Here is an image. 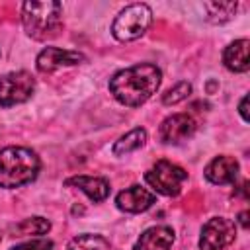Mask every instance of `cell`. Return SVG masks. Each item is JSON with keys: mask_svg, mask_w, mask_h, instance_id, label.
<instances>
[{"mask_svg": "<svg viewBox=\"0 0 250 250\" xmlns=\"http://www.w3.org/2000/svg\"><path fill=\"white\" fill-rule=\"evenodd\" d=\"M238 113H240V117H242V121L244 123H248V96H244L242 100H240V105H238Z\"/></svg>", "mask_w": 250, "mask_h": 250, "instance_id": "21", "label": "cell"}, {"mask_svg": "<svg viewBox=\"0 0 250 250\" xmlns=\"http://www.w3.org/2000/svg\"><path fill=\"white\" fill-rule=\"evenodd\" d=\"M236 227L227 217H213L201 227L199 248L201 250H223L234 242Z\"/></svg>", "mask_w": 250, "mask_h": 250, "instance_id": "7", "label": "cell"}, {"mask_svg": "<svg viewBox=\"0 0 250 250\" xmlns=\"http://www.w3.org/2000/svg\"><path fill=\"white\" fill-rule=\"evenodd\" d=\"M145 143H146V131L143 127H135L129 133H125L123 137H119L111 150L115 156H125V154L141 148Z\"/></svg>", "mask_w": 250, "mask_h": 250, "instance_id": "15", "label": "cell"}, {"mask_svg": "<svg viewBox=\"0 0 250 250\" xmlns=\"http://www.w3.org/2000/svg\"><path fill=\"white\" fill-rule=\"evenodd\" d=\"M0 240H2V232H0Z\"/></svg>", "mask_w": 250, "mask_h": 250, "instance_id": "23", "label": "cell"}, {"mask_svg": "<svg viewBox=\"0 0 250 250\" xmlns=\"http://www.w3.org/2000/svg\"><path fill=\"white\" fill-rule=\"evenodd\" d=\"M86 57L78 51H68V49H61V47H45L35 61V66L39 72L43 74H51L62 66H74L84 62Z\"/></svg>", "mask_w": 250, "mask_h": 250, "instance_id": "8", "label": "cell"}, {"mask_svg": "<svg viewBox=\"0 0 250 250\" xmlns=\"http://www.w3.org/2000/svg\"><path fill=\"white\" fill-rule=\"evenodd\" d=\"M145 180L156 193L174 197L182 191V186L188 180V172L170 160H158L146 170Z\"/></svg>", "mask_w": 250, "mask_h": 250, "instance_id": "5", "label": "cell"}, {"mask_svg": "<svg viewBox=\"0 0 250 250\" xmlns=\"http://www.w3.org/2000/svg\"><path fill=\"white\" fill-rule=\"evenodd\" d=\"M160 82V68L152 62H141L115 72L109 80V92L119 104L127 107H137L143 105L152 94H156Z\"/></svg>", "mask_w": 250, "mask_h": 250, "instance_id": "1", "label": "cell"}, {"mask_svg": "<svg viewBox=\"0 0 250 250\" xmlns=\"http://www.w3.org/2000/svg\"><path fill=\"white\" fill-rule=\"evenodd\" d=\"M64 186L78 188L94 203H100L109 195V182L104 178H96V176H72L64 182Z\"/></svg>", "mask_w": 250, "mask_h": 250, "instance_id": "13", "label": "cell"}, {"mask_svg": "<svg viewBox=\"0 0 250 250\" xmlns=\"http://www.w3.org/2000/svg\"><path fill=\"white\" fill-rule=\"evenodd\" d=\"M41 160L27 146H6L0 150V188L14 189L33 182L39 174Z\"/></svg>", "mask_w": 250, "mask_h": 250, "instance_id": "2", "label": "cell"}, {"mask_svg": "<svg viewBox=\"0 0 250 250\" xmlns=\"http://www.w3.org/2000/svg\"><path fill=\"white\" fill-rule=\"evenodd\" d=\"M10 250H53V240H49V238H33V240L21 242L18 246H12Z\"/></svg>", "mask_w": 250, "mask_h": 250, "instance_id": "20", "label": "cell"}, {"mask_svg": "<svg viewBox=\"0 0 250 250\" xmlns=\"http://www.w3.org/2000/svg\"><path fill=\"white\" fill-rule=\"evenodd\" d=\"M154 201H156V195L152 191H148L146 188L139 186V184H135V186L119 191L117 197H115L117 209L119 211H125V213H143Z\"/></svg>", "mask_w": 250, "mask_h": 250, "instance_id": "10", "label": "cell"}, {"mask_svg": "<svg viewBox=\"0 0 250 250\" xmlns=\"http://www.w3.org/2000/svg\"><path fill=\"white\" fill-rule=\"evenodd\" d=\"M238 160L227 154L215 156L207 166H205V178L211 184L217 186H225V184H232L238 176Z\"/></svg>", "mask_w": 250, "mask_h": 250, "instance_id": "11", "label": "cell"}, {"mask_svg": "<svg viewBox=\"0 0 250 250\" xmlns=\"http://www.w3.org/2000/svg\"><path fill=\"white\" fill-rule=\"evenodd\" d=\"M51 223L45 217H27L16 225H12V234L16 236H29V234H45L49 232Z\"/></svg>", "mask_w": 250, "mask_h": 250, "instance_id": "17", "label": "cell"}, {"mask_svg": "<svg viewBox=\"0 0 250 250\" xmlns=\"http://www.w3.org/2000/svg\"><path fill=\"white\" fill-rule=\"evenodd\" d=\"M238 223H240L242 229H248V211H242V213L238 215Z\"/></svg>", "mask_w": 250, "mask_h": 250, "instance_id": "22", "label": "cell"}, {"mask_svg": "<svg viewBox=\"0 0 250 250\" xmlns=\"http://www.w3.org/2000/svg\"><path fill=\"white\" fill-rule=\"evenodd\" d=\"M248 39H236L232 41L225 53H223V62L230 72H246L250 68L248 62Z\"/></svg>", "mask_w": 250, "mask_h": 250, "instance_id": "14", "label": "cell"}, {"mask_svg": "<svg viewBox=\"0 0 250 250\" xmlns=\"http://www.w3.org/2000/svg\"><path fill=\"white\" fill-rule=\"evenodd\" d=\"M109 248H111V244L105 236L92 234V232L78 234V236L70 238V242L66 244V250H109Z\"/></svg>", "mask_w": 250, "mask_h": 250, "instance_id": "16", "label": "cell"}, {"mask_svg": "<svg viewBox=\"0 0 250 250\" xmlns=\"http://www.w3.org/2000/svg\"><path fill=\"white\" fill-rule=\"evenodd\" d=\"M35 92V78L27 70H14L0 76V105L10 107L27 102Z\"/></svg>", "mask_w": 250, "mask_h": 250, "instance_id": "6", "label": "cell"}, {"mask_svg": "<svg viewBox=\"0 0 250 250\" xmlns=\"http://www.w3.org/2000/svg\"><path fill=\"white\" fill-rule=\"evenodd\" d=\"M62 6L59 2H23L21 4V23L31 39L45 41L59 35L62 27Z\"/></svg>", "mask_w": 250, "mask_h": 250, "instance_id": "3", "label": "cell"}, {"mask_svg": "<svg viewBox=\"0 0 250 250\" xmlns=\"http://www.w3.org/2000/svg\"><path fill=\"white\" fill-rule=\"evenodd\" d=\"M152 23V10L146 4H129L125 6L111 23V35L117 41H135L146 33Z\"/></svg>", "mask_w": 250, "mask_h": 250, "instance_id": "4", "label": "cell"}, {"mask_svg": "<svg viewBox=\"0 0 250 250\" xmlns=\"http://www.w3.org/2000/svg\"><path fill=\"white\" fill-rule=\"evenodd\" d=\"M176 240V234L172 227L166 225H156L146 229L135 242L133 250H170Z\"/></svg>", "mask_w": 250, "mask_h": 250, "instance_id": "12", "label": "cell"}, {"mask_svg": "<svg viewBox=\"0 0 250 250\" xmlns=\"http://www.w3.org/2000/svg\"><path fill=\"white\" fill-rule=\"evenodd\" d=\"M189 94H191V84L189 82H178L176 86L166 90V94H162V104L164 105H176V104L184 102Z\"/></svg>", "mask_w": 250, "mask_h": 250, "instance_id": "19", "label": "cell"}, {"mask_svg": "<svg viewBox=\"0 0 250 250\" xmlns=\"http://www.w3.org/2000/svg\"><path fill=\"white\" fill-rule=\"evenodd\" d=\"M193 133H195V121L188 113L168 115L158 127V137L166 145H180L182 141L189 139Z\"/></svg>", "mask_w": 250, "mask_h": 250, "instance_id": "9", "label": "cell"}, {"mask_svg": "<svg viewBox=\"0 0 250 250\" xmlns=\"http://www.w3.org/2000/svg\"><path fill=\"white\" fill-rule=\"evenodd\" d=\"M203 8L207 10V20L211 23H225L234 18L238 4L236 2H205Z\"/></svg>", "mask_w": 250, "mask_h": 250, "instance_id": "18", "label": "cell"}]
</instances>
